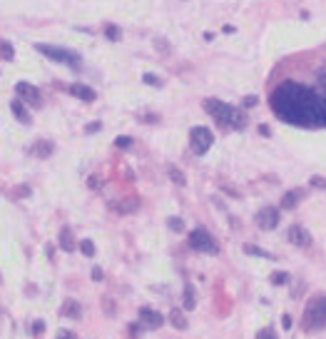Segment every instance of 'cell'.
Returning <instances> with one entry per match:
<instances>
[{
	"mask_svg": "<svg viewBox=\"0 0 326 339\" xmlns=\"http://www.w3.org/2000/svg\"><path fill=\"white\" fill-rule=\"evenodd\" d=\"M274 112L291 125H321L326 123V100L299 82H284L271 95Z\"/></svg>",
	"mask_w": 326,
	"mask_h": 339,
	"instance_id": "1",
	"label": "cell"
},
{
	"mask_svg": "<svg viewBox=\"0 0 326 339\" xmlns=\"http://www.w3.org/2000/svg\"><path fill=\"white\" fill-rule=\"evenodd\" d=\"M204 110L219 123V128H224V130H242L244 125H247V118L237 110V107H232V105H227V102H222V100H214V97H209V100H204Z\"/></svg>",
	"mask_w": 326,
	"mask_h": 339,
	"instance_id": "2",
	"label": "cell"
},
{
	"mask_svg": "<svg viewBox=\"0 0 326 339\" xmlns=\"http://www.w3.org/2000/svg\"><path fill=\"white\" fill-rule=\"evenodd\" d=\"M326 327V294H316L309 299L304 317H301V329L306 332H319Z\"/></svg>",
	"mask_w": 326,
	"mask_h": 339,
	"instance_id": "3",
	"label": "cell"
},
{
	"mask_svg": "<svg viewBox=\"0 0 326 339\" xmlns=\"http://www.w3.org/2000/svg\"><path fill=\"white\" fill-rule=\"evenodd\" d=\"M190 247L197 250V252H207V255H217L219 252V245L214 242V237L207 230H202V227H197V230L190 232Z\"/></svg>",
	"mask_w": 326,
	"mask_h": 339,
	"instance_id": "4",
	"label": "cell"
},
{
	"mask_svg": "<svg viewBox=\"0 0 326 339\" xmlns=\"http://www.w3.org/2000/svg\"><path fill=\"white\" fill-rule=\"evenodd\" d=\"M38 53H43L45 58L55 60V63H65L70 68H80V58L70 50H63V48H53V45H35Z\"/></svg>",
	"mask_w": 326,
	"mask_h": 339,
	"instance_id": "5",
	"label": "cell"
},
{
	"mask_svg": "<svg viewBox=\"0 0 326 339\" xmlns=\"http://www.w3.org/2000/svg\"><path fill=\"white\" fill-rule=\"evenodd\" d=\"M212 142H214L212 130H207V128H192L190 130V147H192L195 155H204L212 147Z\"/></svg>",
	"mask_w": 326,
	"mask_h": 339,
	"instance_id": "6",
	"label": "cell"
},
{
	"mask_svg": "<svg viewBox=\"0 0 326 339\" xmlns=\"http://www.w3.org/2000/svg\"><path fill=\"white\" fill-rule=\"evenodd\" d=\"M139 324L144 329H159L165 324V314H159L157 309H149V307H142L139 309Z\"/></svg>",
	"mask_w": 326,
	"mask_h": 339,
	"instance_id": "7",
	"label": "cell"
},
{
	"mask_svg": "<svg viewBox=\"0 0 326 339\" xmlns=\"http://www.w3.org/2000/svg\"><path fill=\"white\" fill-rule=\"evenodd\" d=\"M15 92L25 100V102H30L33 107H40L43 102H40V90L35 87V85H30V82H18L15 85Z\"/></svg>",
	"mask_w": 326,
	"mask_h": 339,
	"instance_id": "8",
	"label": "cell"
},
{
	"mask_svg": "<svg viewBox=\"0 0 326 339\" xmlns=\"http://www.w3.org/2000/svg\"><path fill=\"white\" fill-rule=\"evenodd\" d=\"M257 224H259L261 230H274V227L279 224V209L264 207L259 214H257Z\"/></svg>",
	"mask_w": 326,
	"mask_h": 339,
	"instance_id": "9",
	"label": "cell"
},
{
	"mask_svg": "<svg viewBox=\"0 0 326 339\" xmlns=\"http://www.w3.org/2000/svg\"><path fill=\"white\" fill-rule=\"evenodd\" d=\"M289 242L296 247H311V235L301 224H294V227H289Z\"/></svg>",
	"mask_w": 326,
	"mask_h": 339,
	"instance_id": "10",
	"label": "cell"
},
{
	"mask_svg": "<svg viewBox=\"0 0 326 339\" xmlns=\"http://www.w3.org/2000/svg\"><path fill=\"white\" fill-rule=\"evenodd\" d=\"M70 92L75 95V97H80V100H85V102H92L97 95H95V90L92 87H87V85H72L70 87Z\"/></svg>",
	"mask_w": 326,
	"mask_h": 339,
	"instance_id": "11",
	"label": "cell"
},
{
	"mask_svg": "<svg viewBox=\"0 0 326 339\" xmlns=\"http://www.w3.org/2000/svg\"><path fill=\"white\" fill-rule=\"evenodd\" d=\"M60 312H63V317H70V319H80V314H82V307H80L75 299H65Z\"/></svg>",
	"mask_w": 326,
	"mask_h": 339,
	"instance_id": "12",
	"label": "cell"
},
{
	"mask_svg": "<svg viewBox=\"0 0 326 339\" xmlns=\"http://www.w3.org/2000/svg\"><path fill=\"white\" fill-rule=\"evenodd\" d=\"M301 197H304V192H301V190H291V192H286V195L281 197V207H284V209H294V207L299 204Z\"/></svg>",
	"mask_w": 326,
	"mask_h": 339,
	"instance_id": "13",
	"label": "cell"
},
{
	"mask_svg": "<svg viewBox=\"0 0 326 339\" xmlns=\"http://www.w3.org/2000/svg\"><path fill=\"white\" fill-rule=\"evenodd\" d=\"M10 110H13V115H15V118H18L20 123L30 125V112H28V110L23 107V102H20V100H13V102H10Z\"/></svg>",
	"mask_w": 326,
	"mask_h": 339,
	"instance_id": "14",
	"label": "cell"
},
{
	"mask_svg": "<svg viewBox=\"0 0 326 339\" xmlns=\"http://www.w3.org/2000/svg\"><path fill=\"white\" fill-rule=\"evenodd\" d=\"M170 322L175 324V329H187V317L182 309H172L170 312Z\"/></svg>",
	"mask_w": 326,
	"mask_h": 339,
	"instance_id": "15",
	"label": "cell"
},
{
	"mask_svg": "<svg viewBox=\"0 0 326 339\" xmlns=\"http://www.w3.org/2000/svg\"><path fill=\"white\" fill-rule=\"evenodd\" d=\"M60 247H63L65 252H72V250H75V240H72V232H70L67 227L60 230Z\"/></svg>",
	"mask_w": 326,
	"mask_h": 339,
	"instance_id": "16",
	"label": "cell"
},
{
	"mask_svg": "<svg viewBox=\"0 0 326 339\" xmlns=\"http://www.w3.org/2000/svg\"><path fill=\"white\" fill-rule=\"evenodd\" d=\"M53 150H55V147H53V142H45V140H40V142L33 147V152H35L38 157H48Z\"/></svg>",
	"mask_w": 326,
	"mask_h": 339,
	"instance_id": "17",
	"label": "cell"
},
{
	"mask_svg": "<svg viewBox=\"0 0 326 339\" xmlns=\"http://www.w3.org/2000/svg\"><path fill=\"white\" fill-rule=\"evenodd\" d=\"M182 299H185V309L190 312V309H195V289H192V284H187L185 287V294H182Z\"/></svg>",
	"mask_w": 326,
	"mask_h": 339,
	"instance_id": "18",
	"label": "cell"
},
{
	"mask_svg": "<svg viewBox=\"0 0 326 339\" xmlns=\"http://www.w3.org/2000/svg\"><path fill=\"white\" fill-rule=\"evenodd\" d=\"M80 252H82L85 257H92V255H95V245H92V240H82V242H80Z\"/></svg>",
	"mask_w": 326,
	"mask_h": 339,
	"instance_id": "19",
	"label": "cell"
},
{
	"mask_svg": "<svg viewBox=\"0 0 326 339\" xmlns=\"http://www.w3.org/2000/svg\"><path fill=\"white\" fill-rule=\"evenodd\" d=\"M244 252H247V255H254V257H269V260H271V255H269V252H264V250L254 247V245H244Z\"/></svg>",
	"mask_w": 326,
	"mask_h": 339,
	"instance_id": "20",
	"label": "cell"
},
{
	"mask_svg": "<svg viewBox=\"0 0 326 339\" xmlns=\"http://www.w3.org/2000/svg\"><path fill=\"white\" fill-rule=\"evenodd\" d=\"M167 172H170V177H172V182H175V185H185V182H187V180H185V175H182L177 167H170Z\"/></svg>",
	"mask_w": 326,
	"mask_h": 339,
	"instance_id": "21",
	"label": "cell"
},
{
	"mask_svg": "<svg viewBox=\"0 0 326 339\" xmlns=\"http://www.w3.org/2000/svg\"><path fill=\"white\" fill-rule=\"evenodd\" d=\"M167 224H170V230H175V232H185V222H182L180 217H170Z\"/></svg>",
	"mask_w": 326,
	"mask_h": 339,
	"instance_id": "22",
	"label": "cell"
},
{
	"mask_svg": "<svg viewBox=\"0 0 326 339\" xmlns=\"http://www.w3.org/2000/svg\"><path fill=\"white\" fill-rule=\"evenodd\" d=\"M286 282H289V274H286V272H274L271 284H276V287H279V284H286Z\"/></svg>",
	"mask_w": 326,
	"mask_h": 339,
	"instance_id": "23",
	"label": "cell"
},
{
	"mask_svg": "<svg viewBox=\"0 0 326 339\" xmlns=\"http://www.w3.org/2000/svg\"><path fill=\"white\" fill-rule=\"evenodd\" d=\"M13 55H15L13 45L10 43H3V60H13Z\"/></svg>",
	"mask_w": 326,
	"mask_h": 339,
	"instance_id": "24",
	"label": "cell"
},
{
	"mask_svg": "<svg viewBox=\"0 0 326 339\" xmlns=\"http://www.w3.org/2000/svg\"><path fill=\"white\" fill-rule=\"evenodd\" d=\"M144 82H147V85H152V87H159V85H162V82H159V77H157V75H152V72H147V75H144Z\"/></svg>",
	"mask_w": 326,
	"mask_h": 339,
	"instance_id": "25",
	"label": "cell"
},
{
	"mask_svg": "<svg viewBox=\"0 0 326 339\" xmlns=\"http://www.w3.org/2000/svg\"><path fill=\"white\" fill-rule=\"evenodd\" d=\"M257 339H279V337H276V332H274V329H269V327H266V329H261L259 334H257Z\"/></svg>",
	"mask_w": 326,
	"mask_h": 339,
	"instance_id": "26",
	"label": "cell"
},
{
	"mask_svg": "<svg viewBox=\"0 0 326 339\" xmlns=\"http://www.w3.org/2000/svg\"><path fill=\"white\" fill-rule=\"evenodd\" d=\"M105 33H107V38H110V40H117V38H120V30H117L115 25H107V30H105Z\"/></svg>",
	"mask_w": 326,
	"mask_h": 339,
	"instance_id": "27",
	"label": "cell"
},
{
	"mask_svg": "<svg viewBox=\"0 0 326 339\" xmlns=\"http://www.w3.org/2000/svg\"><path fill=\"white\" fill-rule=\"evenodd\" d=\"M139 332H142V324H130V337L139 339Z\"/></svg>",
	"mask_w": 326,
	"mask_h": 339,
	"instance_id": "28",
	"label": "cell"
},
{
	"mask_svg": "<svg viewBox=\"0 0 326 339\" xmlns=\"http://www.w3.org/2000/svg\"><path fill=\"white\" fill-rule=\"evenodd\" d=\"M115 145H117V147H130L132 140L130 137H117V140H115Z\"/></svg>",
	"mask_w": 326,
	"mask_h": 339,
	"instance_id": "29",
	"label": "cell"
},
{
	"mask_svg": "<svg viewBox=\"0 0 326 339\" xmlns=\"http://www.w3.org/2000/svg\"><path fill=\"white\" fill-rule=\"evenodd\" d=\"M311 185H314V187H324L326 190V180L324 177H314V180H311Z\"/></svg>",
	"mask_w": 326,
	"mask_h": 339,
	"instance_id": "30",
	"label": "cell"
},
{
	"mask_svg": "<svg viewBox=\"0 0 326 339\" xmlns=\"http://www.w3.org/2000/svg\"><path fill=\"white\" fill-rule=\"evenodd\" d=\"M43 329H45V322H40V319H38V322L33 324V332H35V334H40Z\"/></svg>",
	"mask_w": 326,
	"mask_h": 339,
	"instance_id": "31",
	"label": "cell"
},
{
	"mask_svg": "<svg viewBox=\"0 0 326 339\" xmlns=\"http://www.w3.org/2000/svg\"><path fill=\"white\" fill-rule=\"evenodd\" d=\"M281 327H284V329H289V327H291V317H289V314H284V317H281Z\"/></svg>",
	"mask_w": 326,
	"mask_h": 339,
	"instance_id": "32",
	"label": "cell"
},
{
	"mask_svg": "<svg viewBox=\"0 0 326 339\" xmlns=\"http://www.w3.org/2000/svg\"><path fill=\"white\" fill-rule=\"evenodd\" d=\"M92 279H95V282H100V279H102V270H100V267H95V270H92Z\"/></svg>",
	"mask_w": 326,
	"mask_h": 339,
	"instance_id": "33",
	"label": "cell"
},
{
	"mask_svg": "<svg viewBox=\"0 0 326 339\" xmlns=\"http://www.w3.org/2000/svg\"><path fill=\"white\" fill-rule=\"evenodd\" d=\"M244 105H247V107H254V105H257V97H254V95H249V97L244 100Z\"/></svg>",
	"mask_w": 326,
	"mask_h": 339,
	"instance_id": "34",
	"label": "cell"
},
{
	"mask_svg": "<svg viewBox=\"0 0 326 339\" xmlns=\"http://www.w3.org/2000/svg\"><path fill=\"white\" fill-rule=\"evenodd\" d=\"M58 339H72V332L63 329V332H58Z\"/></svg>",
	"mask_w": 326,
	"mask_h": 339,
	"instance_id": "35",
	"label": "cell"
},
{
	"mask_svg": "<svg viewBox=\"0 0 326 339\" xmlns=\"http://www.w3.org/2000/svg\"><path fill=\"white\" fill-rule=\"evenodd\" d=\"M100 130V123H92V125H87V133H97Z\"/></svg>",
	"mask_w": 326,
	"mask_h": 339,
	"instance_id": "36",
	"label": "cell"
}]
</instances>
